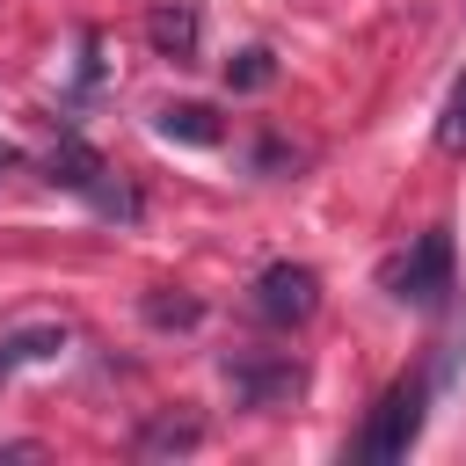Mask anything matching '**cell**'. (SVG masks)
I'll use <instances>...</instances> for the list:
<instances>
[{
  "label": "cell",
  "mask_w": 466,
  "mask_h": 466,
  "mask_svg": "<svg viewBox=\"0 0 466 466\" xmlns=\"http://www.w3.org/2000/svg\"><path fill=\"white\" fill-rule=\"evenodd\" d=\"M226 80H233V87H269L277 66H269V51H240V58L226 66Z\"/></svg>",
  "instance_id": "cell-10"
},
{
  "label": "cell",
  "mask_w": 466,
  "mask_h": 466,
  "mask_svg": "<svg viewBox=\"0 0 466 466\" xmlns=\"http://www.w3.org/2000/svg\"><path fill=\"white\" fill-rule=\"evenodd\" d=\"M386 284H393V299H408V306H437V299L451 291V233L430 226V233L386 269Z\"/></svg>",
  "instance_id": "cell-2"
},
{
  "label": "cell",
  "mask_w": 466,
  "mask_h": 466,
  "mask_svg": "<svg viewBox=\"0 0 466 466\" xmlns=\"http://www.w3.org/2000/svg\"><path fill=\"white\" fill-rule=\"evenodd\" d=\"M66 342H73V328H66L58 313H29V320L0 328V379H15V371H29V364H58Z\"/></svg>",
  "instance_id": "cell-4"
},
{
  "label": "cell",
  "mask_w": 466,
  "mask_h": 466,
  "mask_svg": "<svg viewBox=\"0 0 466 466\" xmlns=\"http://www.w3.org/2000/svg\"><path fill=\"white\" fill-rule=\"evenodd\" d=\"M146 36H153L160 58H189L197 51V7H182V0L175 7H153L146 15Z\"/></svg>",
  "instance_id": "cell-6"
},
{
  "label": "cell",
  "mask_w": 466,
  "mask_h": 466,
  "mask_svg": "<svg viewBox=\"0 0 466 466\" xmlns=\"http://www.w3.org/2000/svg\"><path fill=\"white\" fill-rule=\"evenodd\" d=\"M269 328H299V320H313V306H320V277L306 269V262H269L262 277H255V299H248Z\"/></svg>",
  "instance_id": "cell-3"
},
{
  "label": "cell",
  "mask_w": 466,
  "mask_h": 466,
  "mask_svg": "<svg viewBox=\"0 0 466 466\" xmlns=\"http://www.w3.org/2000/svg\"><path fill=\"white\" fill-rule=\"evenodd\" d=\"M422 400H430V386H422V379L386 386V393H379V408H371V422L357 430V459H408V444L422 437Z\"/></svg>",
  "instance_id": "cell-1"
},
{
  "label": "cell",
  "mask_w": 466,
  "mask_h": 466,
  "mask_svg": "<svg viewBox=\"0 0 466 466\" xmlns=\"http://www.w3.org/2000/svg\"><path fill=\"white\" fill-rule=\"evenodd\" d=\"M160 131L182 138V146H218V116H211L204 102H167V109H160Z\"/></svg>",
  "instance_id": "cell-8"
},
{
  "label": "cell",
  "mask_w": 466,
  "mask_h": 466,
  "mask_svg": "<svg viewBox=\"0 0 466 466\" xmlns=\"http://www.w3.org/2000/svg\"><path fill=\"white\" fill-rule=\"evenodd\" d=\"M204 444V422L197 415H160L138 430V459H175V451H197Z\"/></svg>",
  "instance_id": "cell-7"
},
{
  "label": "cell",
  "mask_w": 466,
  "mask_h": 466,
  "mask_svg": "<svg viewBox=\"0 0 466 466\" xmlns=\"http://www.w3.org/2000/svg\"><path fill=\"white\" fill-rule=\"evenodd\" d=\"M437 153H466V73L451 80V95L437 109Z\"/></svg>",
  "instance_id": "cell-9"
},
{
  "label": "cell",
  "mask_w": 466,
  "mask_h": 466,
  "mask_svg": "<svg viewBox=\"0 0 466 466\" xmlns=\"http://www.w3.org/2000/svg\"><path fill=\"white\" fill-rule=\"evenodd\" d=\"M44 167H51V182H66V189H80V197H95L102 211H131V197L102 182L109 167H102V153H95V146H80V138H58Z\"/></svg>",
  "instance_id": "cell-5"
}]
</instances>
